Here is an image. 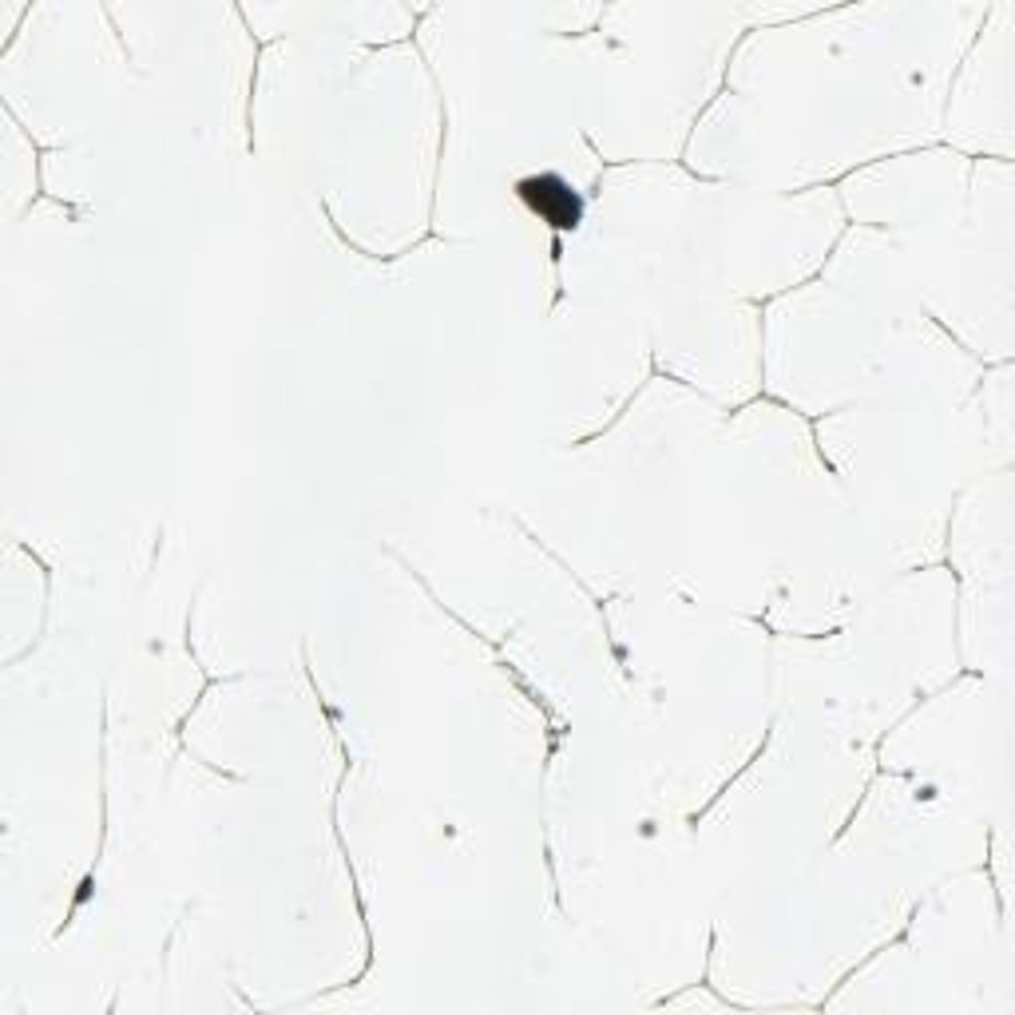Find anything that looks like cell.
<instances>
[{"label": "cell", "mask_w": 1015, "mask_h": 1015, "mask_svg": "<svg viewBox=\"0 0 1015 1015\" xmlns=\"http://www.w3.org/2000/svg\"><path fill=\"white\" fill-rule=\"evenodd\" d=\"M512 195L524 203L528 215H536L551 235H575L588 218V195L575 191L560 171H532L512 183Z\"/></svg>", "instance_id": "cell-1"}, {"label": "cell", "mask_w": 1015, "mask_h": 1015, "mask_svg": "<svg viewBox=\"0 0 1015 1015\" xmlns=\"http://www.w3.org/2000/svg\"><path fill=\"white\" fill-rule=\"evenodd\" d=\"M107 829H112V825H107V691H104V703H100V845H95L92 865H88V873H83L80 889H76L72 904H68V916H64V924L56 928L53 940H60V936L76 924V916H80V912L92 904V897H95V873H100V865H104Z\"/></svg>", "instance_id": "cell-2"}, {"label": "cell", "mask_w": 1015, "mask_h": 1015, "mask_svg": "<svg viewBox=\"0 0 1015 1015\" xmlns=\"http://www.w3.org/2000/svg\"><path fill=\"white\" fill-rule=\"evenodd\" d=\"M754 404H774V409H782V413L801 417V421H806V425H809V445H813V456H818V460H821V468H825L829 477H833V480H841V468L833 465V460H829L825 445H821V421H825V417H833V413H849V409H853V401L837 404V409H829V413H806V409H798V404H794V401H786V397L769 394L766 385H762V389H757L754 397H746V401H742V404H726V409H722V421H734L738 413H746V409H754Z\"/></svg>", "instance_id": "cell-3"}, {"label": "cell", "mask_w": 1015, "mask_h": 1015, "mask_svg": "<svg viewBox=\"0 0 1015 1015\" xmlns=\"http://www.w3.org/2000/svg\"><path fill=\"white\" fill-rule=\"evenodd\" d=\"M4 115H9L12 124L21 127V135L32 144V156H36V191H32V198H28V207H24V215H28V210L36 207V203H44V198H53V203H60V207L68 210L72 218H80V215H83V203H72V198L53 195V191H48V183H44V159H48V156H64V151H68L72 144H41V139L32 135V127H24L21 119H16V112H12L9 100H4Z\"/></svg>", "instance_id": "cell-4"}, {"label": "cell", "mask_w": 1015, "mask_h": 1015, "mask_svg": "<svg viewBox=\"0 0 1015 1015\" xmlns=\"http://www.w3.org/2000/svg\"><path fill=\"white\" fill-rule=\"evenodd\" d=\"M774 730H777V715H774V718H769V722H766V730H762V742H757V746H754V754H750V757H746V762H742V766H738V769H734V774H730V777H726V782H722V786H718V794H710V801H706V806H703V809H695V813H686V825H691V829H698V821H703V818H706V813H710V809H715V806H718V801H722V798H726V794H730V786H734V782H742V777H746V774H750V769H754V766H757V762H762V757H766V750H769V742H774Z\"/></svg>", "instance_id": "cell-5"}, {"label": "cell", "mask_w": 1015, "mask_h": 1015, "mask_svg": "<svg viewBox=\"0 0 1015 1015\" xmlns=\"http://www.w3.org/2000/svg\"><path fill=\"white\" fill-rule=\"evenodd\" d=\"M921 909H924V897H921V901H912V909H909V916H904V924H901V928H897V933H892V936H889V940H885V944H877V948H873V953H865V956H860V960L853 963L849 972H845V976H841V980H837V984H833V992H829L825 1000H821V1004H813V1007H818V1012H821V1007H825L829 1000H833V995L841 992V988L849 984V980H853V976L860 972V968H869V963L877 960V956H881V953H889V948H897V944H909V933H912V924L921 921Z\"/></svg>", "instance_id": "cell-6"}, {"label": "cell", "mask_w": 1015, "mask_h": 1015, "mask_svg": "<svg viewBox=\"0 0 1015 1015\" xmlns=\"http://www.w3.org/2000/svg\"><path fill=\"white\" fill-rule=\"evenodd\" d=\"M235 16H239L242 24H247V36H250V44H254V72H250V88H247V151L254 156V92H259V72H262V53H270V48H278V44H286V36H254V28H250V21H247V12L235 4Z\"/></svg>", "instance_id": "cell-7"}, {"label": "cell", "mask_w": 1015, "mask_h": 1015, "mask_svg": "<svg viewBox=\"0 0 1015 1015\" xmlns=\"http://www.w3.org/2000/svg\"><path fill=\"white\" fill-rule=\"evenodd\" d=\"M242 678H250V674H210L207 666H203V691H198V695L191 698V710H187V715H183V718H179V722H175V730H171V734H175V742H179L175 762H179V757H187V742H183V734H187L191 718L198 715V706L207 703V695H210V691H215V686H227V683H242ZM175 762H171V766H175ZM171 766H167V777H171Z\"/></svg>", "instance_id": "cell-8"}, {"label": "cell", "mask_w": 1015, "mask_h": 1015, "mask_svg": "<svg viewBox=\"0 0 1015 1015\" xmlns=\"http://www.w3.org/2000/svg\"><path fill=\"white\" fill-rule=\"evenodd\" d=\"M992 853H995V829H988V853H984V865H980V873H984L988 885H992V892H995V916H1000V928H1004L1007 909H1004V889H1000V877H995V869H992Z\"/></svg>", "instance_id": "cell-9"}]
</instances>
